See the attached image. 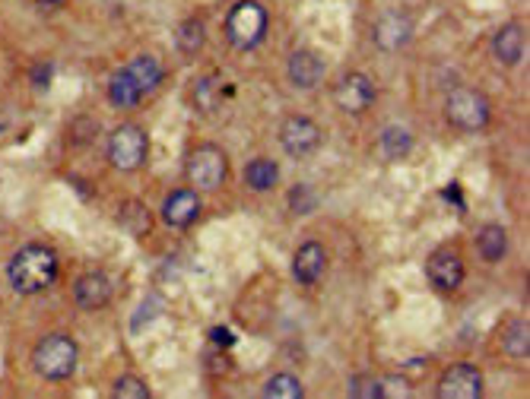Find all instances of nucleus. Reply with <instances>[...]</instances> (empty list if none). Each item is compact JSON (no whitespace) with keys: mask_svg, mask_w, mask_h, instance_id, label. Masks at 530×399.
Masks as SVG:
<instances>
[{"mask_svg":"<svg viewBox=\"0 0 530 399\" xmlns=\"http://www.w3.org/2000/svg\"><path fill=\"white\" fill-rule=\"evenodd\" d=\"M7 279L13 292L19 295H42L58 279V253L45 244L19 247L7 263Z\"/></svg>","mask_w":530,"mask_h":399,"instance_id":"obj_1","label":"nucleus"},{"mask_svg":"<svg viewBox=\"0 0 530 399\" xmlns=\"http://www.w3.org/2000/svg\"><path fill=\"white\" fill-rule=\"evenodd\" d=\"M76 365H80V345L67 333H48L35 342L32 367L45 380H67V377H74Z\"/></svg>","mask_w":530,"mask_h":399,"instance_id":"obj_2","label":"nucleus"},{"mask_svg":"<svg viewBox=\"0 0 530 399\" xmlns=\"http://www.w3.org/2000/svg\"><path fill=\"white\" fill-rule=\"evenodd\" d=\"M267 23H270V16L257 0H239L225 16V35L239 51H251L264 41Z\"/></svg>","mask_w":530,"mask_h":399,"instance_id":"obj_3","label":"nucleus"},{"mask_svg":"<svg viewBox=\"0 0 530 399\" xmlns=\"http://www.w3.org/2000/svg\"><path fill=\"white\" fill-rule=\"evenodd\" d=\"M489 114H492V105H489V98L483 95L480 89L457 86V89L448 92L445 117L454 124L457 130H467V133L483 130L489 124Z\"/></svg>","mask_w":530,"mask_h":399,"instance_id":"obj_4","label":"nucleus"},{"mask_svg":"<svg viewBox=\"0 0 530 399\" xmlns=\"http://www.w3.org/2000/svg\"><path fill=\"white\" fill-rule=\"evenodd\" d=\"M149 137L137 124H121L111 137H108V162L118 171H137L146 162Z\"/></svg>","mask_w":530,"mask_h":399,"instance_id":"obj_5","label":"nucleus"},{"mask_svg":"<svg viewBox=\"0 0 530 399\" xmlns=\"http://www.w3.org/2000/svg\"><path fill=\"white\" fill-rule=\"evenodd\" d=\"M225 171H229V162H225V152L213 143H203L191 152L188 159V178H191L194 190H216L223 187Z\"/></svg>","mask_w":530,"mask_h":399,"instance_id":"obj_6","label":"nucleus"},{"mask_svg":"<svg viewBox=\"0 0 530 399\" xmlns=\"http://www.w3.org/2000/svg\"><path fill=\"white\" fill-rule=\"evenodd\" d=\"M321 127H318L311 117H305V114H292V117H286L280 127V143L283 149L289 155H296V159H305V155L318 152V146H321Z\"/></svg>","mask_w":530,"mask_h":399,"instance_id":"obj_7","label":"nucleus"},{"mask_svg":"<svg viewBox=\"0 0 530 399\" xmlns=\"http://www.w3.org/2000/svg\"><path fill=\"white\" fill-rule=\"evenodd\" d=\"M375 102V82L365 73H346L333 82V105L346 114H362Z\"/></svg>","mask_w":530,"mask_h":399,"instance_id":"obj_8","label":"nucleus"},{"mask_svg":"<svg viewBox=\"0 0 530 399\" xmlns=\"http://www.w3.org/2000/svg\"><path fill=\"white\" fill-rule=\"evenodd\" d=\"M426 276L439 292H454L457 285L464 282V260L454 247H439L426 260Z\"/></svg>","mask_w":530,"mask_h":399,"instance_id":"obj_9","label":"nucleus"},{"mask_svg":"<svg viewBox=\"0 0 530 399\" xmlns=\"http://www.w3.org/2000/svg\"><path fill=\"white\" fill-rule=\"evenodd\" d=\"M441 399H480L483 396V371L473 365L448 367L439 380Z\"/></svg>","mask_w":530,"mask_h":399,"instance_id":"obj_10","label":"nucleus"},{"mask_svg":"<svg viewBox=\"0 0 530 399\" xmlns=\"http://www.w3.org/2000/svg\"><path fill=\"white\" fill-rule=\"evenodd\" d=\"M286 73H289V82L296 89H315L318 82L324 80V73H327V64H324V57L318 51L298 48L289 54Z\"/></svg>","mask_w":530,"mask_h":399,"instance_id":"obj_11","label":"nucleus"},{"mask_svg":"<svg viewBox=\"0 0 530 399\" xmlns=\"http://www.w3.org/2000/svg\"><path fill=\"white\" fill-rule=\"evenodd\" d=\"M162 222H166L168 228H188L194 219L200 216V194L197 190H175V194H168L166 200H162Z\"/></svg>","mask_w":530,"mask_h":399,"instance_id":"obj_12","label":"nucleus"},{"mask_svg":"<svg viewBox=\"0 0 530 399\" xmlns=\"http://www.w3.org/2000/svg\"><path fill=\"white\" fill-rule=\"evenodd\" d=\"M74 301L80 304L83 310H99L111 301V279L99 269H92V273H83V276L76 279L74 285Z\"/></svg>","mask_w":530,"mask_h":399,"instance_id":"obj_13","label":"nucleus"},{"mask_svg":"<svg viewBox=\"0 0 530 399\" xmlns=\"http://www.w3.org/2000/svg\"><path fill=\"white\" fill-rule=\"evenodd\" d=\"M324 273H327V251H324V244L308 241V244L298 247L296 257H292V276H296V282L315 285Z\"/></svg>","mask_w":530,"mask_h":399,"instance_id":"obj_14","label":"nucleus"},{"mask_svg":"<svg viewBox=\"0 0 530 399\" xmlns=\"http://www.w3.org/2000/svg\"><path fill=\"white\" fill-rule=\"evenodd\" d=\"M410 35H413V23H410L404 13H384V16L375 23V29H372V38H375V45H378L382 51L404 48L406 41H410Z\"/></svg>","mask_w":530,"mask_h":399,"instance_id":"obj_15","label":"nucleus"},{"mask_svg":"<svg viewBox=\"0 0 530 399\" xmlns=\"http://www.w3.org/2000/svg\"><path fill=\"white\" fill-rule=\"evenodd\" d=\"M492 51H496V57L505 67L521 64V57L527 54V32L518 23L502 25L496 32V38H492Z\"/></svg>","mask_w":530,"mask_h":399,"instance_id":"obj_16","label":"nucleus"},{"mask_svg":"<svg viewBox=\"0 0 530 399\" xmlns=\"http://www.w3.org/2000/svg\"><path fill=\"white\" fill-rule=\"evenodd\" d=\"M245 181H248V187L257 190V194H264V190H274L280 184V165L274 159H251L245 165Z\"/></svg>","mask_w":530,"mask_h":399,"instance_id":"obj_17","label":"nucleus"},{"mask_svg":"<svg viewBox=\"0 0 530 399\" xmlns=\"http://www.w3.org/2000/svg\"><path fill=\"white\" fill-rule=\"evenodd\" d=\"M140 98H143V92H140V86L133 82V76L127 73V70H118L115 76H111V82H108V102L115 108H137L140 105Z\"/></svg>","mask_w":530,"mask_h":399,"instance_id":"obj_18","label":"nucleus"},{"mask_svg":"<svg viewBox=\"0 0 530 399\" xmlns=\"http://www.w3.org/2000/svg\"><path fill=\"white\" fill-rule=\"evenodd\" d=\"M127 73L133 76V82L140 86V92L146 95V92H153L162 82V64H159L153 54H140V57H133L131 64L124 67Z\"/></svg>","mask_w":530,"mask_h":399,"instance_id":"obj_19","label":"nucleus"},{"mask_svg":"<svg viewBox=\"0 0 530 399\" xmlns=\"http://www.w3.org/2000/svg\"><path fill=\"white\" fill-rule=\"evenodd\" d=\"M476 251L483 253L486 263H498L508 251V235L502 225H483L476 235Z\"/></svg>","mask_w":530,"mask_h":399,"instance_id":"obj_20","label":"nucleus"},{"mask_svg":"<svg viewBox=\"0 0 530 399\" xmlns=\"http://www.w3.org/2000/svg\"><path fill=\"white\" fill-rule=\"evenodd\" d=\"M502 345L511 358H527L530 355V326L527 320H511L502 333Z\"/></svg>","mask_w":530,"mask_h":399,"instance_id":"obj_21","label":"nucleus"},{"mask_svg":"<svg viewBox=\"0 0 530 399\" xmlns=\"http://www.w3.org/2000/svg\"><path fill=\"white\" fill-rule=\"evenodd\" d=\"M175 41H178L181 54H197V51L203 48V41H207V29H203V23H200V19H188V23L178 25Z\"/></svg>","mask_w":530,"mask_h":399,"instance_id":"obj_22","label":"nucleus"},{"mask_svg":"<svg viewBox=\"0 0 530 399\" xmlns=\"http://www.w3.org/2000/svg\"><path fill=\"white\" fill-rule=\"evenodd\" d=\"M382 149L388 159H406L410 149H413V137L404 130V127H384L382 133Z\"/></svg>","mask_w":530,"mask_h":399,"instance_id":"obj_23","label":"nucleus"},{"mask_svg":"<svg viewBox=\"0 0 530 399\" xmlns=\"http://www.w3.org/2000/svg\"><path fill=\"white\" fill-rule=\"evenodd\" d=\"M267 399H302V383L292 374H274L264 383Z\"/></svg>","mask_w":530,"mask_h":399,"instance_id":"obj_24","label":"nucleus"},{"mask_svg":"<svg viewBox=\"0 0 530 399\" xmlns=\"http://www.w3.org/2000/svg\"><path fill=\"white\" fill-rule=\"evenodd\" d=\"M111 396L115 399H149V387L143 377H133V374H124L118 377L111 383Z\"/></svg>","mask_w":530,"mask_h":399,"instance_id":"obj_25","label":"nucleus"},{"mask_svg":"<svg viewBox=\"0 0 530 399\" xmlns=\"http://www.w3.org/2000/svg\"><path fill=\"white\" fill-rule=\"evenodd\" d=\"M194 102H197L200 111H213V108H219V80H216V76L200 80L197 89H194Z\"/></svg>","mask_w":530,"mask_h":399,"instance_id":"obj_26","label":"nucleus"},{"mask_svg":"<svg viewBox=\"0 0 530 399\" xmlns=\"http://www.w3.org/2000/svg\"><path fill=\"white\" fill-rule=\"evenodd\" d=\"M353 399H382V377H356L349 387Z\"/></svg>","mask_w":530,"mask_h":399,"instance_id":"obj_27","label":"nucleus"},{"mask_svg":"<svg viewBox=\"0 0 530 399\" xmlns=\"http://www.w3.org/2000/svg\"><path fill=\"white\" fill-rule=\"evenodd\" d=\"M289 203H292V212H298V216H305V212H311V209H315V194H311V187H305V184H298V187L289 194Z\"/></svg>","mask_w":530,"mask_h":399,"instance_id":"obj_28","label":"nucleus"},{"mask_svg":"<svg viewBox=\"0 0 530 399\" xmlns=\"http://www.w3.org/2000/svg\"><path fill=\"white\" fill-rule=\"evenodd\" d=\"M48 80H51V64L35 67V73H32V82H35V86H38V89H48Z\"/></svg>","mask_w":530,"mask_h":399,"instance_id":"obj_29","label":"nucleus"},{"mask_svg":"<svg viewBox=\"0 0 530 399\" xmlns=\"http://www.w3.org/2000/svg\"><path fill=\"white\" fill-rule=\"evenodd\" d=\"M210 339H213L216 345H232V333H229L225 326H216L213 333H210Z\"/></svg>","mask_w":530,"mask_h":399,"instance_id":"obj_30","label":"nucleus"},{"mask_svg":"<svg viewBox=\"0 0 530 399\" xmlns=\"http://www.w3.org/2000/svg\"><path fill=\"white\" fill-rule=\"evenodd\" d=\"M35 3H45V7H58V3H64V0H35Z\"/></svg>","mask_w":530,"mask_h":399,"instance_id":"obj_31","label":"nucleus"}]
</instances>
